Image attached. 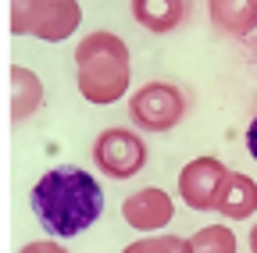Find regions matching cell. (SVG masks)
Wrapping results in <instances>:
<instances>
[{"label":"cell","mask_w":257,"mask_h":253,"mask_svg":"<svg viewBox=\"0 0 257 253\" xmlns=\"http://www.w3.org/2000/svg\"><path fill=\"white\" fill-rule=\"evenodd\" d=\"M147 143H143V136L140 132H133V129H104L100 136L93 139V164L100 168L104 175H111V178H133V175H140L143 168H147Z\"/></svg>","instance_id":"obj_5"},{"label":"cell","mask_w":257,"mask_h":253,"mask_svg":"<svg viewBox=\"0 0 257 253\" xmlns=\"http://www.w3.org/2000/svg\"><path fill=\"white\" fill-rule=\"evenodd\" d=\"M121 217L128 221V228H140V232H157V228H168L172 217H175V203L165 189H140V193L125 196L121 203Z\"/></svg>","instance_id":"obj_7"},{"label":"cell","mask_w":257,"mask_h":253,"mask_svg":"<svg viewBox=\"0 0 257 253\" xmlns=\"http://www.w3.org/2000/svg\"><path fill=\"white\" fill-rule=\"evenodd\" d=\"M250 253H257V225L250 228Z\"/></svg>","instance_id":"obj_16"},{"label":"cell","mask_w":257,"mask_h":253,"mask_svg":"<svg viewBox=\"0 0 257 253\" xmlns=\"http://www.w3.org/2000/svg\"><path fill=\"white\" fill-rule=\"evenodd\" d=\"M133 18L147 29V33H175L186 22V0H128Z\"/></svg>","instance_id":"obj_10"},{"label":"cell","mask_w":257,"mask_h":253,"mask_svg":"<svg viewBox=\"0 0 257 253\" xmlns=\"http://www.w3.org/2000/svg\"><path fill=\"white\" fill-rule=\"evenodd\" d=\"M189 100L175 82H147L128 97V118L143 132H168L186 118Z\"/></svg>","instance_id":"obj_4"},{"label":"cell","mask_w":257,"mask_h":253,"mask_svg":"<svg viewBox=\"0 0 257 253\" xmlns=\"http://www.w3.org/2000/svg\"><path fill=\"white\" fill-rule=\"evenodd\" d=\"M214 210L221 217H229V221H246L257 210V182L243 171H229V178H225L221 193H218Z\"/></svg>","instance_id":"obj_8"},{"label":"cell","mask_w":257,"mask_h":253,"mask_svg":"<svg viewBox=\"0 0 257 253\" xmlns=\"http://www.w3.org/2000/svg\"><path fill=\"white\" fill-rule=\"evenodd\" d=\"M211 25L225 36H250L257 29V0H207Z\"/></svg>","instance_id":"obj_9"},{"label":"cell","mask_w":257,"mask_h":253,"mask_svg":"<svg viewBox=\"0 0 257 253\" xmlns=\"http://www.w3.org/2000/svg\"><path fill=\"white\" fill-rule=\"evenodd\" d=\"M29 203L50 235L72 239V235H82L104 214V189L89 171L75 164H61L36 178Z\"/></svg>","instance_id":"obj_1"},{"label":"cell","mask_w":257,"mask_h":253,"mask_svg":"<svg viewBox=\"0 0 257 253\" xmlns=\"http://www.w3.org/2000/svg\"><path fill=\"white\" fill-rule=\"evenodd\" d=\"M189 253H236V232L229 225H207L189 235Z\"/></svg>","instance_id":"obj_12"},{"label":"cell","mask_w":257,"mask_h":253,"mask_svg":"<svg viewBox=\"0 0 257 253\" xmlns=\"http://www.w3.org/2000/svg\"><path fill=\"white\" fill-rule=\"evenodd\" d=\"M128 79H133V61H128V47L121 36L96 29V33H86V40H79L75 86L82 93V100L107 107L128 93Z\"/></svg>","instance_id":"obj_2"},{"label":"cell","mask_w":257,"mask_h":253,"mask_svg":"<svg viewBox=\"0 0 257 253\" xmlns=\"http://www.w3.org/2000/svg\"><path fill=\"white\" fill-rule=\"evenodd\" d=\"M225 178H229V168L218 157H193L179 171V200L189 210H214Z\"/></svg>","instance_id":"obj_6"},{"label":"cell","mask_w":257,"mask_h":253,"mask_svg":"<svg viewBox=\"0 0 257 253\" xmlns=\"http://www.w3.org/2000/svg\"><path fill=\"white\" fill-rule=\"evenodd\" d=\"M18 253H68L61 242H54V239H36V242H29V246H22Z\"/></svg>","instance_id":"obj_14"},{"label":"cell","mask_w":257,"mask_h":253,"mask_svg":"<svg viewBox=\"0 0 257 253\" xmlns=\"http://www.w3.org/2000/svg\"><path fill=\"white\" fill-rule=\"evenodd\" d=\"M121 253H189V239L150 232V235H143V239H136V242H128Z\"/></svg>","instance_id":"obj_13"},{"label":"cell","mask_w":257,"mask_h":253,"mask_svg":"<svg viewBox=\"0 0 257 253\" xmlns=\"http://www.w3.org/2000/svg\"><path fill=\"white\" fill-rule=\"evenodd\" d=\"M82 25L79 0H11V33L61 43Z\"/></svg>","instance_id":"obj_3"},{"label":"cell","mask_w":257,"mask_h":253,"mask_svg":"<svg viewBox=\"0 0 257 253\" xmlns=\"http://www.w3.org/2000/svg\"><path fill=\"white\" fill-rule=\"evenodd\" d=\"M246 153H250L253 161H257V118L246 125Z\"/></svg>","instance_id":"obj_15"},{"label":"cell","mask_w":257,"mask_h":253,"mask_svg":"<svg viewBox=\"0 0 257 253\" xmlns=\"http://www.w3.org/2000/svg\"><path fill=\"white\" fill-rule=\"evenodd\" d=\"M43 107V82L25 65L11 68V121H25Z\"/></svg>","instance_id":"obj_11"}]
</instances>
